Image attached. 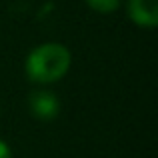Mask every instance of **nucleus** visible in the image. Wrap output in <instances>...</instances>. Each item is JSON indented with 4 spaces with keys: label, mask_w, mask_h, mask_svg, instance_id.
Masks as SVG:
<instances>
[{
    "label": "nucleus",
    "mask_w": 158,
    "mask_h": 158,
    "mask_svg": "<svg viewBox=\"0 0 158 158\" xmlns=\"http://www.w3.org/2000/svg\"><path fill=\"white\" fill-rule=\"evenodd\" d=\"M68 68H70L68 48L56 42H48L34 48L26 58V76L38 84L60 80L68 72Z\"/></svg>",
    "instance_id": "f257e3e1"
},
{
    "label": "nucleus",
    "mask_w": 158,
    "mask_h": 158,
    "mask_svg": "<svg viewBox=\"0 0 158 158\" xmlns=\"http://www.w3.org/2000/svg\"><path fill=\"white\" fill-rule=\"evenodd\" d=\"M28 108L38 120H52L60 110V102H58L56 94L50 90H32L28 96Z\"/></svg>",
    "instance_id": "f03ea898"
},
{
    "label": "nucleus",
    "mask_w": 158,
    "mask_h": 158,
    "mask_svg": "<svg viewBox=\"0 0 158 158\" xmlns=\"http://www.w3.org/2000/svg\"><path fill=\"white\" fill-rule=\"evenodd\" d=\"M128 16L144 28L158 24V0H128Z\"/></svg>",
    "instance_id": "7ed1b4c3"
},
{
    "label": "nucleus",
    "mask_w": 158,
    "mask_h": 158,
    "mask_svg": "<svg viewBox=\"0 0 158 158\" xmlns=\"http://www.w3.org/2000/svg\"><path fill=\"white\" fill-rule=\"evenodd\" d=\"M90 8L94 12H100V14H110V12L118 10L120 0H86Z\"/></svg>",
    "instance_id": "20e7f679"
},
{
    "label": "nucleus",
    "mask_w": 158,
    "mask_h": 158,
    "mask_svg": "<svg viewBox=\"0 0 158 158\" xmlns=\"http://www.w3.org/2000/svg\"><path fill=\"white\" fill-rule=\"evenodd\" d=\"M0 158H10V148L0 140Z\"/></svg>",
    "instance_id": "39448f33"
}]
</instances>
